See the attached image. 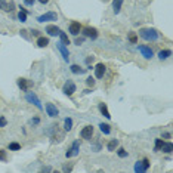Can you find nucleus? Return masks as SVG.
I'll return each mask as SVG.
<instances>
[{
    "mask_svg": "<svg viewBox=\"0 0 173 173\" xmlns=\"http://www.w3.org/2000/svg\"><path fill=\"white\" fill-rule=\"evenodd\" d=\"M139 36H141L144 40H146V42H155V40H158L160 33H158L155 28H142V30L139 31Z\"/></svg>",
    "mask_w": 173,
    "mask_h": 173,
    "instance_id": "obj_1",
    "label": "nucleus"
},
{
    "mask_svg": "<svg viewBox=\"0 0 173 173\" xmlns=\"http://www.w3.org/2000/svg\"><path fill=\"white\" fill-rule=\"evenodd\" d=\"M25 99H27L30 104H33L36 108H39V110H43V105H42L40 99L37 98V95H36L34 92H28V93L25 95Z\"/></svg>",
    "mask_w": 173,
    "mask_h": 173,
    "instance_id": "obj_2",
    "label": "nucleus"
},
{
    "mask_svg": "<svg viewBox=\"0 0 173 173\" xmlns=\"http://www.w3.org/2000/svg\"><path fill=\"white\" fill-rule=\"evenodd\" d=\"M75 83L73 81V80H67L65 83H64V86H62V92L67 95V96H71L74 92H75Z\"/></svg>",
    "mask_w": 173,
    "mask_h": 173,
    "instance_id": "obj_3",
    "label": "nucleus"
},
{
    "mask_svg": "<svg viewBox=\"0 0 173 173\" xmlns=\"http://www.w3.org/2000/svg\"><path fill=\"white\" fill-rule=\"evenodd\" d=\"M78 151H80V142H78V141H74V142H73V145H71V148H68V149H67L65 157H67V158L75 157V155H78Z\"/></svg>",
    "mask_w": 173,
    "mask_h": 173,
    "instance_id": "obj_4",
    "label": "nucleus"
},
{
    "mask_svg": "<svg viewBox=\"0 0 173 173\" xmlns=\"http://www.w3.org/2000/svg\"><path fill=\"white\" fill-rule=\"evenodd\" d=\"M148 167H149L148 158H144L142 161H136V163H135V172H136V173H144V172L148 170Z\"/></svg>",
    "mask_w": 173,
    "mask_h": 173,
    "instance_id": "obj_5",
    "label": "nucleus"
},
{
    "mask_svg": "<svg viewBox=\"0 0 173 173\" xmlns=\"http://www.w3.org/2000/svg\"><path fill=\"white\" fill-rule=\"evenodd\" d=\"M56 19H58L56 12H46L45 15H40V17L37 18L39 22H47V21H56Z\"/></svg>",
    "mask_w": 173,
    "mask_h": 173,
    "instance_id": "obj_6",
    "label": "nucleus"
},
{
    "mask_svg": "<svg viewBox=\"0 0 173 173\" xmlns=\"http://www.w3.org/2000/svg\"><path fill=\"white\" fill-rule=\"evenodd\" d=\"M83 36L95 40V39L98 37V30L93 28V27H84V28H83Z\"/></svg>",
    "mask_w": 173,
    "mask_h": 173,
    "instance_id": "obj_7",
    "label": "nucleus"
},
{
    "mask_svg": "<svg viewBox=\"0 0 173 173\" xmlns=\"http://www.w3.org/2000/svg\"><path fill=\"white\" fill-rule=\"evenodd\" d=\"M138 49H139V52L142 53V56H144L145 59H151V58L154 56V52H152V49H151V47H148V46H144V45H141V46H138Z\"/></svg>",
    "mask_w": 173,
    "mask_h": 173,
    "instance_id": "obj_8",
    "label": "nucleus"
},
{
    "mask_svg": "<svg viewBox=\"0 0 173 173\" xmlns=\"http://www.w3.org/2000/svg\"><path fill=\"white\" fill-rule=\"evenodd\" d=\"M80 136L83 139H90L93 136V126H84L80 132Z\"/></svg>",
    "mask_w": 173,
    "mask_h": 173,
    "instance_id": "obj_9",
    "label": "nucleus"
},
{
    "mask_svg": "<svg viewBox=\"0 0 173 173\" xmlns=\"http://www.w3.org/2000/svg\"><path fill=\"white\" fill-rule=\"evenodd\" d=\"M45 110H46L47 116H49V117H52V118H55V117H58V116H59V111H58V108H56L53 104H46Z\"/></svg>",
    "mask_w": 173,
    "mask_h": 173,
    "instance_id": "obj_10",
    "label": "nucleus"
},
{
    "mask_svg": "<svg viewBox=\"0 0 173 173\" xmlns=\"http://www.w3.org/2000/svg\"><path fill=\"white\" fill-rule=\"evenodd\" d=\"M68 31H70L73 36H78V34H80V31H81V25H80V22H71V24H70V27H68Z\"/></svg>",
    "mask_w": 173,
    "mask_h": 173,
    "instance_id": "obj_11",
    "label": "nucleus"
},
{
    "mask_svg": "<svg viewBox=\"0 0 173 173\" xmlns=\"http://www.w3.org/2000/svg\"><path fill=\"white\" fill-rule=\"evenodd\" d=\"M56 47H58V50L62 53L64 61H68V59H70V52H68L67 46H65V45H62V43H58V45H56Z\"/></svg>",
    "mask_w": 173,
    "mask_h": 173,
    "instance_id": "obj_12",
    "label": "nucleus"
},
{
    "mask_svg": "<svg viewBox=\"0 0 173 173\" xmlns=\"http://www.w3.org/2000/svg\"><path fill=\"white\" fill-rule=\"evenodd\" d=\"M18 88L21 89V90H24V92H27L28 90V88H30V86H31V83L27 80V78H18Z\"/></svg>",
    "mask_w": 173,
    "mask_h": 173,
    "instance_id": "obj_13",
    "label": "nucleus"
},
{
    "mask_svg": "<svg viewBox=\"0 0 173 173\" xmlns=\"http://www.w3.org/2000/svg\"><path fill=\"white\" fill-rule=\"evenodd\" d=\"M104 74H105V65L104 64H98L95 67V77L96 78H102Z\"/></svg>",
    "mask_w": 173,
    "mask_h": 173,
    "instance_id": "obj_14",
    "label": "nucleus"
},
{
    "mask_svg": "<svg viewBox=\"0 0 173 173\" xmlns=\"http://www.w3.org/2000/svg\"><path fill=\"white\" fill-rule=\"evenodd\" d=\"M59 31H61V30H59L56 25H52V24H50V25L46 27V33H47L49 36H59Z\"/></svg>",
    "mask_w": 173,
    "mask_h": 173,
    "instance_id": "obj_15",
    "label": "nucleus"
},
{
    "mask_svg": "<svg viewBox=\"0 0 173 173\" xmlns=\"http://www.w3.org/2000/svg\"><path fill=\"white\" fill-rule=\"evenodd\" d=\"M98 108H99V111H101V114L105 117V118H111V114H110V111H108V107H107V104H99L98 105Z\"/></svg>",
    "mask_w": 173,
    "mask_h": 173,
    "instance_id": "obj_16",
    "label": "nucleus"
},
{
    "mask_svg": "<svg viewBox=\"0 0 173 173\" xmlns=\"http://www.w3.org/2000/svg\"><path fill=\"white\" fill-rule=\"evenodd\" d=\"M123 2L124 0H113V11H114V14H120Z\"/></svg>",
    "mask_w": 173,
    "mask_h": 173,
    "instance_id": "obj_17",
    "label": "nucleus"
},
{
    "mask_svg": "<svg viewBox=\"0 0 173 173\" xmlns=\"http://www.w3.org/2000/svg\"><path fill=\"white\" fill-rule=\"evenodd\" d=\"M163 152H166V154H170L172 151H173V144L172 142H163V145H161V148H160Z\"/></svg>",
    "mask_w": 173,
    "mask_h": 173,
    "instance_id": "obj_18",
    "label": "nucleus"
},
{
    "mask_svg": "<svg viewBox=\"0 0 173 173\" xmlns=\"http://www.w3.org/2000/svg\"><path fill=\"white\" fill-rule=\"evenodd\" d=\"M12 6H14L12 3H9V5H8V2H6V0H0V9H3V11L9 12V11H12V9H11Z\"/></svg>",
    "mask_w": 173,
    "mask_h": 173,
    "instance_id": "obj_19",
    "label": "nucleus"
},
{
    "mask_svg": "<svg viewBox=\"0 0 173 173\" xmlns=\"http://www.w3.org/2000/svg\"><path fill=\"white\" fill-rule=\"evenodd\" d=\"M27 9H24V8H21L19 9V14H18V19L21 21V22H25L27 21Z\"/></svg>",
    "mask_w": 173,
    "mask_h": 173,
    "instance_id": "obj_20",
    "label": "nucleus"
},
{
    "mask_svg": "<svg viewBox=\"0 0 173 173\" xmlns=\"http://www.w3.org/2000/svg\"><path fill=\"white\" fill-rule=\"evenodd\" d=\"M49 45V39L47 37H39L37 39V46L39 47H46Z\"/></svg>",
    "mask_w": 173,
    "mask_h": 173,
    "instance_id": "obj_21",
    "label": "nucleus"
},
{
    "mask_svg": "<svg viewBox=\"0 0 173 173\" xmlns=\"http://www.w3.org/2000/svg\"><path fill=\"white\" fill-rule=\"evenodd\" d=\"M172 55V50H169V49H164V50H160L158 52V58L163 61V59H167L169 56Z\"/></svg>",
    "mask_w": 173,
    "mask_h": 173,
    "instance_id": "obj_22",
    "label": "nucleus"
},
{
    "mask_svg": "<svg viewBox=\"0 0 173 173\" xmlns=\"http://www.w3.org/2000/svg\"><path fill=\"white\" fill-rule=\"evenodd\" d=\"M117 146H118V139H111V141L108 142V145H107L108 151H116Z\"/></svg>",
    "mask_w": 173,
    "mask_h": 173,
    "instance_id": "obj_23",
    "label": "nucleus"
},
{
    "mask_svg": "<svg viewBox=\"0 0 173 173\" xmlns=\"http://www.w3.org/2000/svg\"><path fill=\"white\" fill-rule=\"evenodd\" d=\"M59 39H61V43H62V45H65V46L70 45V39H68V36H67L64 31H59Z\"/></svg>",
    "mask_w": 173,
    "mask_h": 173,
    "instance_id": "obj_24",
    "label": "nucleus"
},
{
    "mask_svg": "<svg viewBox=\"0 0 173 173\" xmlns=\"http://www.w3.org/2000/svg\"><path fill=\"white\" fill-rule=\"evenodd\" d=\"M64 129H65L67 132H70V130L73 129V118L67 117V118L64 120Z\"/></svg>",
    "mask_w": 173,
    "mask_h": 173,
    "instance_id": "obj_25",
    "label": "nucleus"
},
{
    "mask_svg": "<svg viewBox=\"0 0 173 173\" xmlns=\"http://www.w3.org/2000/svg\"><path fill=\"white\" fill-rule=\"evenodd\" d=\"M99 129H101V132H102L104 135H110V132H111V127H110V124H107V123H101V124H99Z\"/></svg>",
    "mask_w": 173,
    "mask_h": 173,
    "instance_id": "obj_26",
    "label": "nucleus"
},
{
    "mask_svg": "<svg viewBox=\"0 0 173 173\" xmlns=\"http://www.w3.org/2000/svg\"><path fill=\"white\" fill-rule=\"evenodd\" d=\"M70 70H71V73H73V74H83V73L86 71V70L80 68V67H78V65H75V64H74V65H71V67H70Z\"/></svg>",
    "mask_w": 173,
    "mask_h": 173,
    "instance_id": "obj_27",
    "label": "nucleus"
},
{
    "mask_svg": "<svg viewBox=\"0 0 173 173\" xmlns=\"http://www.w3.org/2000/svg\"><path fill=\"white\" fill-rule=\"evenodd\" d=\"M9 149L11 151H19L21 149V145L18 142H12V144H9Z\"/></svg>",
    "mask_w": 173,
    "mask_h": 173,
    "instance_id": "obj_28",
    "label": "nucleus"
},
{
    "mask_svg": "<svg viewBox=\"0 0 173 173\" xmlns=\"http://www.w3.org/2000/svg\"><path fill=\"white\" fill-rule=\"evenodd\" d=\"M163 139H155V146H154V151H160V148H161V145H163Z\"/></svg>",
    "mask_w": 173,
    "mask_h": 173,
    "instance_id": "obj_29",
    "label": "nucleus"
},
{
    "mask_svg": "<svg viewBox=\"0 0 173 173\" xmlns=\"http://www.w3.org/2000/svg\"><path fill=\"white\" fill-rule=\"evenodd\" d=\"M117 154H118V157H121V158L127 157V151H126V149H123V148H120V149L117 151Z\"/></svg>",
    "mask_w": 173,
    "mask_h": 173,
    "instance_id": "obj_30",
    "label": "nucleus"
},
{
    "mask_svg": "<svg viewBox=\"0 0 173 173\" xmlns=\"http://www.w3.org/2000/svg\"><path fill=\"white\" fill-rule=\"evenodd\" d=\"M129 40H130L132 43H136V42H138V37H136V34H135V33H130V34H129Z\"/></svg>",
    "mask_w": 173,
    "mask_h": 173,
    "instance_id": "obj_31",
    "label": "nucleus"
},
{
    "mask_svg": "<svg viewBox=\"0 0 173 173\" xmlns=\"http://www.w3.org/2000/svg\"><path fill=\"white\" fill-rule=\"evenodd\" d=\"M86 83H88V86H95V78L93 77H88L86 78Z\"/></svg>",
    "mask_w": 173,
    "mask_h": 173,
    "instance_id": "obj_32",
    "label": "nucleus"
},
{
    "mask_svg": "<svg viewBox=\"0 0 173 173\" xmlns=\"http://www.w3.org/2000/svg\"><path fill=\"white\" fill-rule=\"evenodd\" d=\"M8 124V120L5 118V117H2V116H0V127H5Z\"/></svg>",
    "mask_w": 173,
    "mask_h": 173,
    "instance_id": "obj_33",
    "label": "nucleus"
},
{
    "mask_svg": "<svg viewBox=\"0 0 173 173\" xmlns=\"http://www.w3.org/2000/svg\"><path fill=\"white\" fill-rule=\"evenodd\" d=\"M24 3H25L27 6H33V5L36 3V0H24Z\"/></svg>",
    "mask_w": 173,
    "mask_h": 173,
    "instance_id": "obj_34",
    "label": "nucleus"
},
{
    "mask_svg": "<svg viewBox=\"0 0 173 173\" xmlns=\"http://www.w3.org/2000/svg\"><path fill=\"white\" fill-rule=\"evenodd\" d=\"M83 42H84V39H83V37H80V39L77 37V39H75V45H77V46H80Z\"/></svg>",
    "mask_w": 173,
    "mask_h": 173,
    "instance_id": "obj_35",
    "label": "nucleus"
},
{
    "mask_svg": "<svg viewBox=\"0 0 173 173\" xmlns=\"http://www.w3.org/2000/svg\"><path fill=\"white\" fill-rule=\"evenodd\" d=\"M0 160H6V152L5 151H0Z\"/></svg>",
    "mask_w": 173,
    "mask_h": 173,
    "instance_id": "obj_36",
    "label": "nucleus"
},
{
    "mask_svg": "<svg viewBox=\"0 0 173 173\" xmlns=\"http://www.w3.org/2000/svg\"><path fill=\"white\" fill-rule=\"evenodd\" d=\"M39 117H34V118H31V124H39Z\"/></svg>",
    "mask_w": 173,
    "mask_h": 173,
    "instance_id": "obj_37",
    "label": "nucleus"
},
{
    "mask_svg": "<svg viewBox=\"0 0 173 173\" xmlns=\"http://www.w3.org/2000/svg\"><path fill=\"white\" fill-rule=\"evenodd\" d=\"M163 138H164V139H170V138H172V135H170L169 132H164V133H163Z\"/></svg>",
    "mask_w": 173,
    "mask_h": 173,
    "instance_id": "obj_38",
    "label": "nucleus"
},
{
    "mask_svg": "<svg viewBox=\"0 0 173 173\" xmlns=\"http://www.w3.org/2000/svg\"><path fill=\"white\" fill-rule=\"evenodd\" d=\"M71 170H73L71 166H64V172H71Z\"/></svg>",
    "mask_w": 173,
    "mask_h": 173,
    "instance_id": "obj_39",
    "label": "nucleus"
},
{
    "mask_svg": "<svg viewBox=\"0 0 173 173\" xmlns=\"http://www.w3.org/2000/svg\"><path fill=\"white\" fill-rule=\"evenodd\" d=\"M31 34H33V36H39L40 31H39V30H31Z\"/></svg>",
    "mask_w": 173,
    "mask_h": 173,
    "instance_id": "obj_40",
    "label": "nucleus"
},
{
    "mask_svg": "<svg viewBox=\"0 0 173 173\" xmlns=\"http://www.w3.org/2000/svg\"><path fill=\"white\" fill-rule=\"evenodd\" d=\"M93 59H95V56H89L88 59H86V62H88V64H90V62H92Z\"/></svg>",
    "mask_w": 173,
    "mask_h": 173,
    "instance_id": "obj_41",
    "label": "nucleus"
},
{
    "mask_svg": "<svg viewBox=\"0 0 173 173\" xmlns=\"http://www.w3.org/2000/svg\"><path fill=\"white\" fill-rule=\"evenodd\" d=\"M39 2H40V3H42V5H46V3H47V2H49V0H39Z\"/></svg>",
    "mask_w": 173,
    "mask_h": 173,
    "instance_id": "obj_42",
    "label": "nucleus"
},
{
    "mask_svg": "<svg viewBox=\"0 0 173 173\" xmlns=\"http://www.w3.org/2000/svg\"><path fill=\"white\" fill-rule=\"evenodd\" d=\"M42 170H43V172H50V167H43Z\"/></svg>",
    "mask_w": 173,
    "mask_h": 173,
    "instance_id": "obj_43",
    "label": "nucleus"
}]
</instances>
